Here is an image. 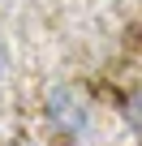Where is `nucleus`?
<instances>
[{
  "label": "nucleus",
  "instance_id": "f03ea898",
  "mask_svg": "<svg viewBox=\"0 0 142 146\" xmlns=\"http://www.w3.org/2000/svg\"><path fill=\"white\" fill-rule=\"evenodd\" d=\"M5 69H9V52H5V43H0V78H5Z\"/></svg>",
  "mask_w": 142,
  "mask_h": 146
},
{
  "label": "nucleus",
  "instance_id": "f257e3e1",
  "mask_svg": "<svg viewBox=\"0 0 142 146\" xmlns=\"http://www.w3.org/2000/svg\"><path fill=\"white\" fill-rule=\"evenodd\" d=\"M47 116L60 133H82L86 129V103L78 99L73 86H52L47 95Z\"/></svg>",
  "mask_w": 142,
  "mask_h": 146
}]
</instances>
